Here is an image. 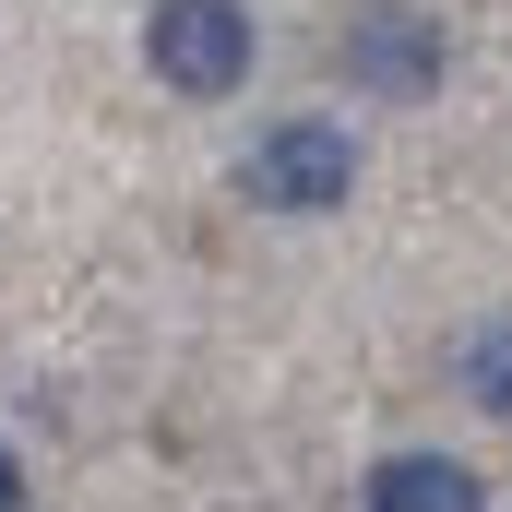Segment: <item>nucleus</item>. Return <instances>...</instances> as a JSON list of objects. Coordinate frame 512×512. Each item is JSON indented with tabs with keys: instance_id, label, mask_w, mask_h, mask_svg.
Instances as JSON below:
<instances>
[{
	"instance_id": "f257e3e1",
	"label": "nucleus",
	"mask_w": 512,
	"mask_h": 512,
	"mask_svg": "<svg viewBox=\"0 0 512 512\" xmlns=\"http://www.w3.org/2000/svg\"><path fill=\"white\" fill-rule=\"evenodd\" d=\"M239 191L274 203V215H334V203L358 191V143L334 120H274L251 155H239Z\"/></svg>"
},
{
	"instance_id": "f03ea898",
	"label": "nucleus",
	"mask_w": 512,
	"mask_h": 512,
	"mask_svg": "<svg viewBox=\"0 0 512 512\" xmlns=\"http://www.w3.org/2000/svg\"><path fill=\"white\" fill-rule=\"evenodd\" d=\"M143 60H155V84H179V96H227V84L251 72V12H239V0H155Z\"/></svg>"
},
{
	"instance_id": "7ed1b4c3",
	"label": "nucleus",
	"mask_w": 512,
	"mask_h": 512,
	"mask_svg": "<svg viewBox=\"0 0 512 512\" xmlns=\"http://www.w3.org/2000/svg\"><path fill=\"white\" fill-rule=\"evenodd\" d=\"M346 72H358V84H382V96H429V84H441V24H429V12H405V0L358 12V24H346Z\"/></svg>"
},
{
	"instance_id": "20e7f679",
	"label": "nucleus",
	"mask_w": 512,
	"mask_h": 512,
	"mask_svg": "<svg viewBox=\"0 0 512 512\" xmlns=\"http://www.w3.org/2000/svg\"><path fill=\"white\" fill-rule=\"evenodd\" d=\"M370 512H489V501H477L465 465H441V453H393L382 477H370Z\"/></svg>"
},
{
	"instance_id": "39448f33",
	"label": "nucleus",
	"mask_w": 512,
	"mask_h": 512,
	"mask_svg": "<svg viewBox=\"0 0 512 512\" xmlns=\"http://www.w3.org/2000/svg\"><path fill=\"white\" fill-rule=\"evenodd\" d=\"M465 393H477L489 417H512V322H501V334H477V346H465Z\"/></svg>"
},
{
	"instance_id": "423d86ee",
	"label": "nucleus",
	"mask_w": 512,
	"mask_h": 512,
	"mask_svg": "<svg viewBox=\"0 0 512 512\" xmlns=\"http://www.w3.org/2000/svg\"><path fill=\"white\" fill-rule=\"evenodd\" d=\"M0 512H24V465L12 453H0Z\"/></svg>"
}]
</instances>
